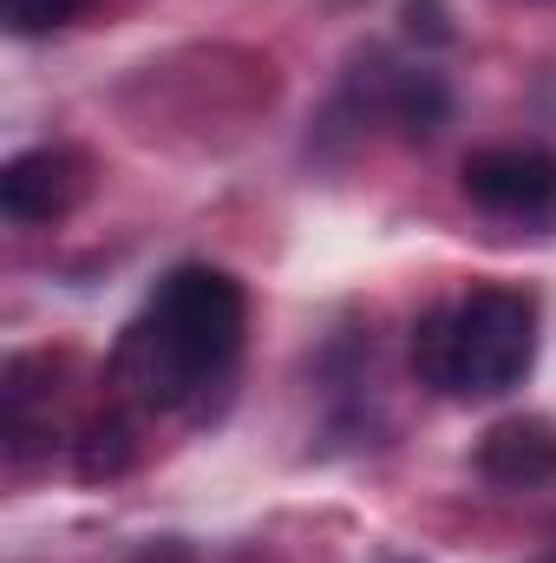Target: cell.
Listing matches in <instances>:
<instances>
[{
  "label": "cell",
  "mask_w": 556,
  "mask_h": 563,
  "mask_svg": "<svg viewBox=\"0 0 556 563\" xmlns=\"http://www.w3.org/2000/svg\"><path fill=\"white\" fill-rule=\"evenodd\" d=\"M465 197L491 217L544 223V217H556V157L531 151V144L478 151V157H465Z\"/></svg>",
  "instance_id": "3957f363"
},
{
  "label": "cell",
  "mask_w": 556,
  "mask_h": 563,
  "mask_svg": "<svg viewBox=\"0 0 556 563\" xmlns=\"http://www.w3.org/2000/svg\"><path fill=\"white\" fill-rule=\"evenodd\" d=\"M537 361V301L485 282L413 328V374L438 400H504Z\"/></svg>",
  "instance_id": "7a4b0ae2"
},
{
  "label": "cell",
  "mask_w": 556,
  "mask_h": 563,
  "mask_svg": "<svg viewBox=\"0 0 556 563\" xmlns=\"http://www.w3.org/2000/svg\"><path fill=\"white\" fill-rule=\"evenodd\" d=\"M92 184V164L73 151V144H40V151H20L7 170H0V210L7 223L33 230V223H59Z\"/></svg>",
  "instance_id": "277c9868"
},
{
  "label": "cell",
  "mask_w": 556,
  "mask_h": 563,
  "mask_svg": "<svg viewBox=\"0 0 556 563\" xmlns=\"http://www.w3.org/2000/svg\"><path fill=\"white\" fill-rule=\"evenodd\" d=\"M478 472L504 492H531L556 478V426L551 420H504L485 432L478 445Z\"/></svg>",
  "instance_id": "5b68a950"
},
{
  "label": "cell",
  "mask_w": 556,
  "mask_h": 563,
  "mask_svg": "<svg viewBox=\"0 0 556 563\" xmlns=\"http://www.w3.org/2000/svg\"><path fill=\"white\" fill-rule=\"evenodd\" d=\"M79 7H86V0H0V20H7V33L33 40V33H53V26H66Z\"/></svg>",
  "instance_id": "8992f818"
},
{
  "label": "cell",
  "mask_w": 556,
  "mask_h": 563,
  "mask_svg": "<svg viewBox=\"0 0 556 563\" xmlns=\"http://www.w3.org/2000/svg\"><path fill=\"white\" fill-rule=\"evenodd\" d=\"M243 328H249L243 282L230 269H210V263H184L125 321L105 380L132 413H151V420L203 413L236 380Z\"/></svg>",
  "instance_id": "6da1fadb"
}]
</instances>
